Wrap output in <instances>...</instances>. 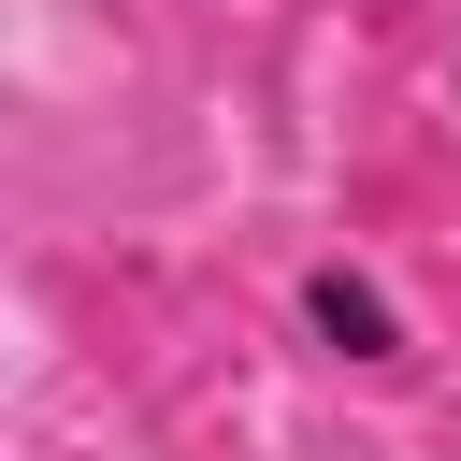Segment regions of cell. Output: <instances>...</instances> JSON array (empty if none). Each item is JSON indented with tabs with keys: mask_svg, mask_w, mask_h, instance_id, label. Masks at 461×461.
Returning <instances> with one entry per match:
<instances>
[{
	"mask_svg": "<svg viewBox=\"0 0 461 461\" xmlns=\"http://www.w3.org/2000/svg\"><path fill=\"white\" fill-rule=\"evenodd\" d=\"M288 303H303V331H317L331 360H360V375H418V317H403V288H389L375 259L331 245V259H303Z\"/></svg>",
	"mask_w": 461,
	"mask_h": 461,
	"instance_id": "obj_1",
	"label": "cell"
}]
</instances>
